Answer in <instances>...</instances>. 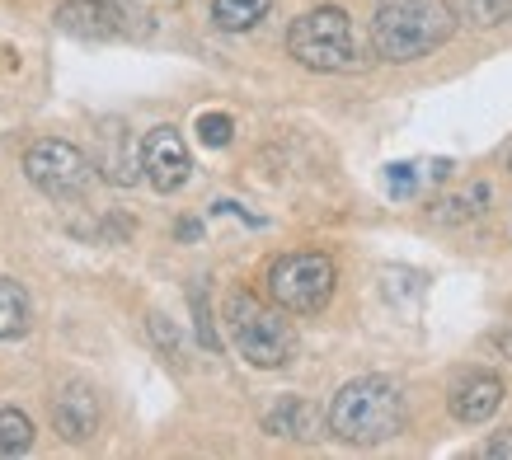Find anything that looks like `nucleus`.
Wrapping results in <instances>:
<instances>
[{
  "label": "nucleus",
  "instance_id": "f257e3e1",
  "mask_svg": "<svg viewBox=\"0 0 512 460\" xmlns=\"http://www.w3.org/2000/svg\"><path fill=\"white\" fill-rule=\"evenodd\" d=\"M409 423V399L404 385L390 376H357L329 399L325 428L348 446H381L400 437Z\"/></svg>",
  "mask_w": 512,
  "mask_h": 460
},
{
  "label": "nucleus",
  "instance_id": "f03ea898",
  "mask_svg": "<svg viewBox=\"0 0 512 460\" xmlns=\"http://www.w3.org/2000/svg\"><path fill=\"white\" fill-rule=\"evenodd\" d=\"M456 19L442 0H381L372 15V52L381 62L409 66L451 38Z\"/></svg>",
  "mask_w": 512,
  "mask_h": 460
},
{
  "label": "nucleus",
  "instance_id": "7ed1b4c3",
  "mask_svg": "<svg viewBox=\"0 0 512 460\" xmlns=\"http://www.w3.org/2000/svg\"><path fill=\"white\" fill-rule=\"evenodd\" d=\"M287 52L306 71H320V76H353L367 66V47L357 43L353 19L343 15L339 5H320V10H306L301 19H292Z\"/></svg>",
  "mask_w": 512,
  "mask_h": 460
},
{
  "label": "nucleus",
  "instance_id": "20e7f679",
  "mask_svg": "<svg viewBox=\"0 0 512 460\" xmlns=\"http://www.w3.org/2000/svg\"><path fill=\"white\" fill-rule=\"evenodd\" d=\"M226 334H231L235 353L259 371H278L296 357L292 320H282V310L264 306L259 296H249V292L226 296Z\"/></svg>",
  "mask_w": 512,
  "mask_h": 460
},
{
  "label": "nucleus",
  "instance_id": "39448f33",
  "mask_svg": "<svg viewBox=\"0 0 512 460\" xmlns=\"http://www.w3.org/2000/svg\"><path fill=\"white\" fill-rule=\"evenodd\" d=\"M339 287V268L320 249H301V254H282L268 268V296L282 315H320L329 296Z\"/></svg>",
  "mask_w": 512,
  "mask_h": 460
},
{
  "label": "nucleus",
  "instance_id": "423d86ee",
  "mask_svg": "<svg viewBox=\"0 0 512 460\" xmlns=\"http://www.w3.org/2000/svg\"><path fill=\"white\" fill-rule=\"evenodd\" d=\"M24 174L38 193L57 202H71V198H85L90 193V179H94V165L90 155L71 146V141H33L24 151Z\"/></svg>",
  "mask_w": 512,
  "mask_h": 460
},
{
  "label": "nucleus",
  "instance_id": "0eeeda50",
  "mask_svg": "<svg viewBox=\"0 0 512 460\" xmlns=\"http://www.w3.org/2000/svg\"><path fill=\"white\" fill-rule=\"evenodd\" d=\"M141 169H146V179H151L156 193H179L188 184L193 160H188V146L179 137V127L160 123L146 132V141H141Z\"/></svg>",
  "mask_w": 512,
  "mask_h": 460
},
{
  "label": "nucleus",
  "instance_id": "6e6552de",
  "mask_svg": "<svg viewBox=\"0 0 512 460\" xmlns=\"http://www.w3.org/2000/svg\"><path fill=\"white\" fill-rule=\"evenodd\" d=\"M498 404H503V381H498L494 371L484 367H470L461 371L447 390V409L456 423H466V428H480L489 418L498 414Z\"/></svg>",
  "mask_w": 512,
  "mask_h": 460
},
{
  "label": "nucleus",
  "instance_id": "1a4fd4ad",
  "mask_svg": "<svg viewBox=\"0 0 512 460\" xmlns=\"http://www.w3.org/2000/svg\"><path fill=\"white\" fill-rule=\"evenodd\" d=\"M57 29L71 38H90V43H109L127 33L123 0H66L57 5Z\"/></svg>",
  "mask_w": 512,
  "mask_h": 460
},
{
  "label": "nucleus",
  "instance_id": "9d476101",
  "mask_svg": "<svg viewBox=\"0 0 512 460\" xmlns=\"http://www.w3.org/2000/svg\"><path fill=\"white\" fill-rule=\"evenodd\" d=\"M52 428L62 432V442L85 446L99 432V395L90 381H66L52 399Z\"/></svg>",
  "mask_w": 512,
  "mask_h": 460
},
{
  "label": "nucleus",
  "instance_id": "9b49d317",
  "mask_svg": "<svg viewBox=\"0 0 512 460\" xmlns=\"http://www.w3.org/2000/svg\"><path fill=\"white\" fill-rule=\"evenodd\" d=\"M264 432H273V437H296V442H311L315 432H320V418H315V409L306 404V399H282L278 409L264 418Z\"/></svg>",
  "mask_w": 512,
  "mask_h": 460
},
{
  "label": "nucleus",
  "instance_id": "f8f14e48",
  "mask_svg": "<svg viewBox=\"0 0 512 460\" xmlns=\"http://www.w3.org/2000/svg\"><path fill=\"white\" fill-rule=\"evenodd\" d=\"M33 324V306H29V292L19 287L15 277H0V338H24Z\"/></svg>",
  "mask_w": 512,
  "mask_h": 460
},
{
  "label": "nucleus",
  "instance_id": "ddd939ff",
  "mask_svg": "<svg viewBox=\"0 0 512 460\" xmlns=\"http://www.w3.org/2000/svg\"><path fill=\"white\" fill-rule=\"evenodd\" d=\"M442 5L466 29H503V24H512V0H442Z\"/></svg>",
  "mask_w": 512,
  "mask_h": 460
},
{
  "label": "nucleus",
  "instance_id": "4468645a",
  "mask_svg": "<svg viewBox=\"0 0 512 460\" xmlns=\"http://www.w3.org/2000/svg\"><path fill=\"white\" fill-rule=\"evenodd\" d=\"M273 10V0H212V19L226 33H245Z\"/></svg>",
  "mask_w": 512,
  "mask_h": 460
},
{
  "label": "nucleus",
  "instance_id": "2eb2a0df",
  "mask_svg": "<svg viewBox=\"0 0 512 460\" xmlns=\"http://www.w3.org/2000/svg\"><path fill=\"white\" fill-rule=\"evenodd\" d=\"M33 446V423L19 409H0V456H24Z\"/></svg>",
  "mask_w": 512,
  "mask_h": 460
},
{
  "label": "nucleus",
  "instance_id": "dca6fc26",
  "mask_svg": "<svg viewBox=\"0 0 512 460\" xmlns=\"http://www.w3.org/2000/svg\"><path fill=\"white\" fill-rule=\"evenodd\" d=\"M231 132H235L231 113H202L198 118V141L202 146H231Z\"/></svg>",
  "mask_w": 512,
  "mask_h": 460
},
{
  "label": "nucleus",
  "instance_id": "f3484780",
  "mask_svg": "<svg viewBox=\"0 0 512 460\" xmlns=\"http://www.w3.org/2000/svg\"><path fill=\"white\" fill-rule=\"evenodd\" d=\"M386 184H390V193H395V198H409V193H414V165H390Z\"/></svg>",
  "mask_w": 512,
  "mask_h": 460
},
{
  "label": "nucleus",
  "instance_id": "a211bd4d",
  "mask_svg": "<svg viewBox=\"0 0 512 460\" xmlns=\"http://www.w3.org/2000/svg\"><path fill=\"white\" fill-rule=\"evenodd\" d=\"M484 456H489V460H512V428H508V432H498L494 442L484 446Z\"/></svg>",
  "mask_w": 512,
  "mask_h": 460
},
{
  "label": "nucleus",
  "instance_id": "6ab92c4d",
  "mask_svg": "<svg viewBox=\"0 0 512 460\" xmlns=\"http://www.w3.org/2000/svg\"><path fill=\"white\" fill-rule=\"evenodd\" d=\"M494 348L512 362V329H498V334H494Z\"/></svg>",
  "mask_w": 512,
  "mask_h": 460
}]
</instances>
